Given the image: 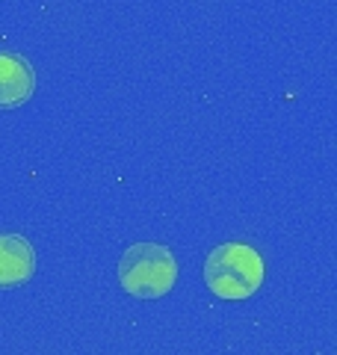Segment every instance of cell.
Here are the masks:
<instances>
[{"label":"cell","mask_w":337,"mask_h":355,"mask_svg":"<svg viewBox=\"0 0 337 355\" xmlns=\"http://www.w3.org/2000/svg\"><path fill=\"white\" fill-rule=\"evenodd\" d=\"M175 254L157 243H137L119 261V282L137 299H160L175 287Z\"/></svg>","instance_id":"7a4b0ae2"},{"label":"cell","mask_w":337,"mask_h":355,"mask_svg":"<svg viewBox=\"0 0 337 355\" xmlns=\"http://www.w3.org/2000/svg\"><path fill=\"white\" fill-rule=\"evenodd\" d=\"M263 258L245 243H222L205 261V282L213 296L240 302L263 284Z\"/></svg>","instance_id":"6da1fadb"},{"label":"cell","mask_w":337,"mask_h":355,"mask_svg":"<svg viewBox=\"0 0 337 355\" xmlns=\"http://www.w3.org/2000/svg\"><path fill=\"white\" fill-rule=\"evenodd\" d=\"M36 92V71L18 53H0V110L27 104Z\"/></svg>","instance_id":"3957f363"},{"label":"cell","mask_w":337,"mask_h":355,"mask_svg":"<svg viewBox=\"0 0 337 355\" xmlns=\"http://www.w3.org/2000/svg\"><path fill=\"white\" fill-rule=\"evenodd\" d=\"M36 272V252L21 234H0V287L27 284Z\"/></svg>","instance_id":"277c9868"}]
</instances>
